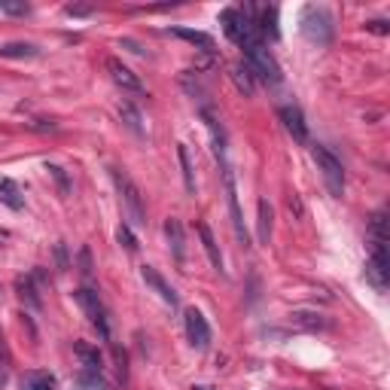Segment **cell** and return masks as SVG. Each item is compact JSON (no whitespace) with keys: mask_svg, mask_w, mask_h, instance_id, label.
<instances>
[{"mask_svg":"<svg viewBox=\"0 0 390 390\" xmlns=\"http://www.w3.org/2000/svg\"><path fill=\"white\" fill-rule=\"evenodd\" d=\"M141 278L146 281V286H153V290L159 293V299H162L165 305H171V308H177V293H174V286H171L162 274H159L153 266H144L141 269Z\"/></svg>","mask_w":390,"mask_h":390,"instance_id":"cell-11","label":"cell"},{"mask_svg":"<svg viewBox=\"0 0 390 390\" xmlns=\"http://www.w3.org/2000/svg\"><path fill=\"white\" fill-rule=\"evenodd\" d=\"M293 320L299 326H305V329H324L326 326V320H320V314H305V311H299V314H293Z\"/></svg>","mask_w":390,"mask_h":390,"instance_id":"cell-25","label":"cell"},{"mask_svg":"<svg viewBox=\"0 0 390 390\" xmlns=\"http://www.w3.org/2000/svg\"><path fill=\"white\" fill-rule=\"evenodd\" d=\"M220 25H223V31H226V37L232 40L235 46H241V49L262 43L259 31H256V25H254V19H250V13H247V6H244V9H223Z\"/></svg>","mask_w":390,"mask_h":390,"instance_id":"cell-2","label":"cell"},{"mask_svg":"<svg viewBox=\"0 0 390 390\" xmlns=\"http://www.w3.org/2000/svg\"><path fill=\"white\" fill-rule=\"evenodd\" d=\"M76 390H110L107 387V381L101 375H95V372H83L76 378V384H74Z\"/></svg>","mask_w":390,"mask_h":390,"instance_id":"cell-23","label":"cell"},{"mask_svg":"<svg viewBox=\"0 0 390 390\" xmlns=\"http://www.w3.org/2000/svg\"><path fill=\"white\" fill-rule=\"evenodd\" d=\"M37 46L31 43H4L0 46V59H34Z\"/></svg>","mask_w":390,"mask_h":390,"instance_id":"cell-21","label":"cell"},{"mask_svg":"<svg viewBox=\"0 0 390 390\" xmlns=\"http://www.w3.org/2000/svg\"><path fill=\"white\" fill-rule=\"evenodd\" d=\"M223 183H226V199H229V214H232V226H235V235L241 244H250V238H247V229H244V214H241V204H238V189H235V174H232V168H229L223 162Z\"/></svg>","mask_w":390,"mask_h":390,"instance_id":"cell-8","label":"cell"},{"mask_svg":"<svg viewBox=\"0 0 390 390\" xmlns=\"http://www.w3.org/2000/svg\"><path fill=\"white\" fill-rule=\"evenodd\" d=\"M244 67L250 71V76L262 79V83H278V79H281L278 61L271 59V52H269L262 43L247 46V49H244Z\"/></svg>","mask_w":390,"mask_h":390,"instance_id":"cell-5","label":"cell"},{"mask_svg":"<svg viewBox=\"0 0 390 390\" xmlns=\"http://www.w3.org/2000/svg\"><path fill=\"white\" fill-rule=\"evenodd\" d=\"M311 156H314V162H317V171L324 174V183H326L329 195L341 199V195H345V168H341V162L336 159V153H329L326 146L314 144V146H311Z\"/></svg>","mask_w":390,"mask_h":390,"instance_id":"cell-4","label":"cell"},{"mask_svg":"<svg viewBox=\"0 0 390 390\" xmlns=\"http://www.w3.org/2000/svg\"><path fill=\"white\" fill-rule=\"evenodd\" d=\"M119 116H122V122L129 125V129L134 131V134H141L144 129H141V113H137L131 104H119Z\"/></svg>","mask_w":390,"mask_h":390,"instance_id":"cell-24","label":"cell"},{"mask_svg":"<svg viewBox=\"0 0 390 390\" xmlns=\"http://www.w3.org/2000/svg\"><path fill=\"white\" fill-rule=\"evenodd\" d=\"M171 34L174 37H180V40H186V43H192V46H199L201 52H214V37L211 34H204V31H192V28H171Z\"/></svg>","mask_w":390,"mask_h":390,"instance_id":"cell-16","label":"cell"},{"mask_svg":"<svg viewBox=\"0 0 390 390\" xmlns=\"http://www.w3.org/2000/svg\"><path fill=\"white\" fill-rule=\"evenodd\" d=\"M116 238H119V244L125 247V250H129V254H134V250H137V238L131 235V229L129 226H119V232H116Z\"/></svg>","mask_w":390,"mask_h":390,"instance_id":"cell-29","label":"cell"},{"mask_svg":"<svg viewBox=\"0 0 390 390\" xmlns=\"http://www.w3.org/2000/svg\"><path fill=\"white\" fill-rule=\"evenodd\" d=\"M21 390H55V375L43 369H31L21 378Z\"/></svg>","mask_w":390,"mask_h":390,"instance_id":"cell-17","label":"cell"},{"mask_svg":"<svg viewBox=\"0 0 390 390\" xmlns=\"http://www.w3.org/2000/svg\"><path fill=\"white\" fill-rule=\"evenodd\" d=\"M369 266H366V278L375 284V290L387 286V232H384V211L372 214L369 223Z\"/></svg>","mask_w":390,"mask_h":390,"instance_id":"cell-1","label":"cell"},{"mask_svg":"<svg viewBox=\"0 0 390 390\" xmlns=\"http://www.w3.org/2000/svg\"><path fill=\"white\" fill-rule=\"evenodd\" d=\"M0 201L4 204H9L13 211H21L25 208V199H21V192H19V186H16V180H0Z\"/></svg>","mask_w":390,"mask_h":390,"instance_id":"cell-20","label":"cell"},{"mask_svg":"<svg viewBox=\"0 0 390 390\" xmlns=\"http://www.w3.org/2000/svg\"><path fill=\"white\" fill-rule=\"evenodd\" d=\"M16 290H19V296L31 308H40V293H37V286H34V274H28V278H19L16 281Z\"/></svg>","mask_w":390,"mask_h":390,"instance_id":"cell-22","label":"cell"},{"mask_svg":"<svg viewBox=\"0 0 390 390\" xmlns=\"http://www.w3.org/2000/svg\"><path fill=\"white\" fill-rule=\"evenodd\" d=\"M232 79H235V86L244 91V95H250V91H254V83H250V71H247V67H235Z\"/></svg>","mask_w":390,"mask_h":390,"instance_id":"cell-27","label":"cell"},{"mask_svg":"<svg viewBox=\"0 0 390 390\" xmlns=\"http://www.w3.org/2000/svg\"><path fill=\"white\" fill-rule=\"evenodd\" d=\"M278 116H281V122H284V129L293 134L296 144H308V125H305V116H302L299 107L286 104V107H281Z\"/></svg>","mask_w":390,"mask_h":390,"instance_id":"cell-10","label":"cell"},{"mask_svg":"<svg viewBox=\"0 0 390 390\" xmlns=\"http://www.w3.org/2000/svg\"><path fill=\"white\" fill-rule=\"evenodd\" d=\"M165 235H168V247H171V256H174V262L177 266H183V244H186V241H183V226H180V220L177 216H168L165 220Z\"/></svg>","mask_w":390,"mask_h":390,"instance_id":"cell-14","label":"cell"},{"mask_svg":"<svg viewBox=\"0 0 390 390\" xmlns=\"http://www.w3.org/2000/svg\"><path fill=\"white\" fill-rule=\"evenodd\" d=\"M55 259H59V271H67V254H64V244H55Z\"/></svg>","mask_w":390,"mask_h":390,"instance_id":"cell-30","label":"cell"},{"mask_svg":"<svg viewBox=\"0 0 390 390\" xmlns=\"http://www.w3.org/2000/svg\"><path fill=\"white\" fill-rule=\"evenodd\" d=\"M199 229V238H201V247H204V254H208V259H211V266L216 269V271H226L223 269V254H220V247H216V238H214V232H211V226L208 223H199L195 226Z\"/></svg>","mask_w":390,"mask_h":390,"instance_id":"cell-15","label":"cell"},{"mask_svg":"<svg viewBox=\"0 0 390 390\" xmlns=\"http://www.w3.org/2000/svg\"><path fill=\"white\" fill-rule=\"evenodd\" d=\"M79 262H83V269H79V271H83L86 278H89V274H91V266H89V250H83V254H79Z\"/></svg>","mask_w":390,"mask_h":390,"instance_id":"cell-32","label":"cell"},{"mask_svg":"<svg viewBox=\"0 0 390 390\" xmlns=\"http://www.w3.org/2000/svg\"><path fill=\"white\" fill-rule=\"evenodd\" d=\"M192 390H214L211 384H199V387H192Z\"/></svg>","mask_w":390,"mask_h":390,"instance_id":"cell-34","label":"cell"},{"mask_svg":"<svg viewBox=\"0 0 390 390\" xmlns=\"http://www.w3.org/2000/svg\"><path fill=\"white\" fill-rule=\"evenodd\" d=\"M0 9L9 16H28L31 13V6L25 4V0H0Z\"/></svg>","mask_w":390,"mask_h":390,"instance_id":"cell-26","label":"cell"},{"mask_svg":"<svg viewBox=\"0 0 390 390\" xmlns=\"http://www.w3.org/2000/svg\"><path fill=\"white\" fill-rule=\"evenodd\" d=\"M107 71H110L113 83H116L119 89H125V91H144V83L137 79V74H131L119 59H107Z\"/></svg>","mask_w":390,"mask_h":390,"instance_id":"cell-12","label":"cell"},{"mask_svg":"<svg viewBox=\"0 0 390 390\" xmlns=\"http://www.w3.org/2000/svg\"><path fill=\"white\" fill-rule=\"evenodd\" d=\"M0 360L9 363V354H6V345H4V339H0Z\"/></svg>","mask_w":390,"mask_h":390,"instance_id":"cell-33","label":"cell"},{"mask_svg":"<svg viewBox=\"0 0 390 390\" xmlns=\"http://www.w3.org/2000/svg\"><path fill=\"white\" fill-rule=\"evenodd\" d=\"M256 238L259 244L271 241V204L266 199H259V216H256Z\"/></svg>","mask_w":390,"mask_h":390,"instance_id":"cell-18","label":"cell"},{"mask_svg":"<svg viewBox=\"0 0 390 390\" xmlns=\"http://www.w3.org/2000/svg\"><path fill=\"white\" fill-rule=\"evenodd\" d=\"M302 34L317 46H326L332 40V16L324 6H305L302 13Z\"/></svg>","mask_w":390,"mask_h":390,"instance_id":"cell-7","label":"cell"},{"mask_svg":"<svg viewBox=\"0 0 390 390\" xmlns=\"http://www.w3.org/2000/svg\"><path fill=\"white\" fill-rule=\"evenodd\" d=\"M71 390H76V387H71Z\"/></svg>","mask_w":390,"mask_h":390,"instance_id":"cell-35","label":"cell"},{"mask_svg":"<svg viewBox=\"0 0 390 390\" xmlns=\"http://www.w3.org/2000/svg\"><path fill=\"white\" fill-rule=\"evenodd\" d=\"M76 296V302H79V308L86 311V317L91 320V326H95L98 332H101V339L104 341H110V324H107V308H104V302H101V296H98V290H91V286H79V290L74 293Z\"/></svg>","mask_w":390,"mask_h":390,"instance_id":"cell-6","label":"cell"},{"mask_svg":"<svg viewBox=\"0 0 390 390\" xmlns=\"http://www.w3.org/2000/svg\"><path fill=\"white\" fill-rule=\"evenodd\" d=\"M366 28L375 34H387V21H366Z\"/></svg>","mask_w":390,"mask_h":390,"instance_id":"cell-31","label":"cell"},{"mask_svg":"<svg viewBox=\"0 0 390 390\" xmlns=\"http://www.w3.org/2000/svg\"><path fill=\"white\" fill-rule=\"evenodd\" d=\"M177 159H180V168H183V186H186L189 195H195V168H192L186 144H177Z\"/></svg>","mask_w":390,"mask_h":390,"instance_id":"cell-19","label":"cell"},{"mask_svg":"<svg viewBox=\"0 0 390 390\" xmlns=\"http://www.w3.org/2000/svg\"><path fill=\"white\" fill-rule=\"evenodd\" d=\"M183 324H186L189 345H192L195 351H208V345H211V326H208V320H204V314L199 311V308H186V314H183Z\"/></svg>","mask_w":390,"mask_h":390,"instance_id":"cell-9","label":"cell"},{"mask_svg":"<svg viewBox=\"0 0 390 390\" xmlns=\"http://www.w3.org/2000/svg\"><path fill=\"white\" fill-rule=\"evenodd\" d=\"M74 354H76V360L83 363L86 372L101 375V369H104V357H101L98 345H89V341H74Z\"/></svg>","mask_w":390,"mask_h":390,"instance_id":"cell-13","label":"cell"},{"mask_svg":"<svg viewBox=\"0 0 390 390\" xmlns=\"http://www.w3.org/2000/svg\"><path fill=\"white\" fill-rule=\"evenodd\" d=\"M46 171H49V177H52L55 183H59V192H61V195H67V192H71V183H67L64 168H59V165H49Z\"/></svg>","mask_w":390,"mask_h":390,"instance_id":"cell-28","label":"cell"},{"mask_svg":"<svg viewBox=\"0 0 390 390\" xmlns=\"http://www.w3.org/2000/svg\"><path fill=\"white\" fill-rule=\"evenodd\" d=\"M113 174V183H116V189L122 195V204H125V214H129L131 226H144L146 223V208H144V195L137 189V183L125 174L122 168H110Z\"/></svg>","mask_w":390,"mask_h":390,"instance_id":"cell-3","label":"cell"}]
</instances>
